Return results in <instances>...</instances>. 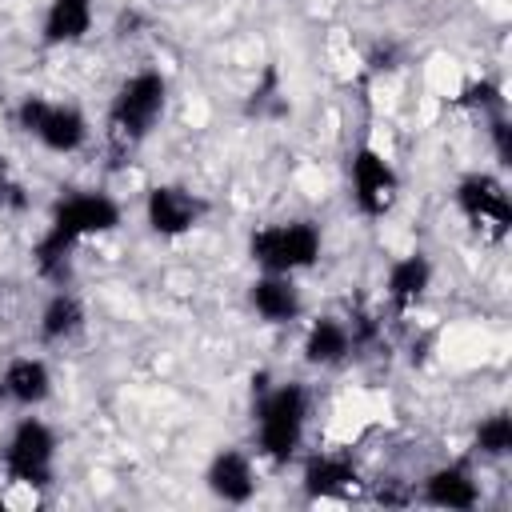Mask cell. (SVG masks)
I'll use <instances>...</instances> for the list:
<instances>
[{"mask_svg":"<svg viewBox=\"0 0 512 512\" xmlns=\"http://www.w3.org/2000/svg\"><path fill=\"white\" fill-rule=\"evenodd\" d=\"M204 484L216 500L224 504H248L256 496V468L248 460V452L240 448H220L208 468H204Z\"/></svg>","mask_w":512,"mask_h":512,"instance_id":"cell-10","label":"cell"},{"mask_svg":"<svg viewBox=\"0 0 512 512\" xmlns=\"http://www.w3.org/2000/svg\"><path fill=\"white\" fill-rule=\"evenodd\" d=\"M456 104L476 108L480 116H496V112H504V88H500L496 80H472V84L460 92Z\"/></svg>","mask_w":512,"mask_h":512,"instance_id":"cell-20","label":"cell"},{"mask_svg":"<svg viewBox=\"0 0 512 512\" xmlns=\"http://www.w3.org/2000/svg\"><path fill=\"white\" fill-rule=\"evenodd\" d=\"M120 224V204L108 192H72L52 208V220L44 236L36 240V268L40 276H60L68 268V256L80 240L104 236Z\"/></svg>","mask_w":512,"mask_h":512,"instance_id":"cell-1","label":"cell"},{"mask_svg":"<svg viewBox=\"0 0 512 512\" xmlns=\"http://www.w3.org/2000/svg\"><path fill=\"white\" fill-rule=\"evenodd\" d=\"M164 104H168V80H164V72H156V68L132 72L116 88V96L108 104V128H104V136H108L112 152H120V156L136 152L148 140L152 124L164 116Z\"/></svg>","mask_w":512,"mask_h":512,"instance_id":"cell-3","label":"cell"},{"mask_svg":"<svg viewBox=\"0 0 512 512\" xmlns=\"http://www.w3.org/2000/svg\"><path fill=\"white\" fill-rule=\"evenodd\" d=\"M0 508H4V500H0Z\"/></svg>","mask_w":512,"mask_h":512,"instance_id":"cell-23","label":"cell"},{"mask_svg":"<svg viewBox=\"0 0 512 512\" xmlns=\"http://www.w3.org/2000/svg\"><path fill=\"white\" fill-rule=\"evenodd\" d=\"M248 304H252V312H256L264 324H292V320H300V312H304V296H300L296 280L284 276V272H264V276H256L252 288H248Z\"/></svg>","mask_w":512,"mask_h":512,"instance_id":"cell-11","label":"cell"},{"mask_svg":"<svg viewBox=\"0 0 512 512\" xmlns=\"http://www.w3.org/2000/svg\"><path fill=\"white\" fill-rule=\"evenodd\" d=\"M476 452L500 460L512 452V416L508 412H492L476 424Z\"/></svg>","mask_w":512,"mask_h":512,"instance_id":"cell-19","label":"cell"},{"mask_svg":"<svg viewBox=\"0 0 512 512\" xmlns=\"http://www.w3.org/2000/svg\"><path fill=\"white\" fill-rule=\"evenodd\" d=\"M80 328H84V304H80V296H76V292H64V288L52 292L48 304L40 308L36 336H40L44 344H64V340H72Z\"/></svg>","mask_w":512,"mask_h":512,"instance_id":"cell-18","label":"cell"},{"mask_svg":"<svg viewBox=\"0 0 512 512\" xmlns=\"http://www.w3.org/2000/svg\"><path fill=\"white\" fill-rule=\"evenodd\" d=\"M460 216L484 232L488 240H504L508 228H512V196L504 188V180H496L492 172H468L460 176L456 192H452Z\"/></svg>","mask_w":512,"mask_h":512,"instance_id":"cell-8","label":"cell"},{"mask_svg":"<svg viewBox=\"0 0 512 512\" xmlns=\"http://www.w3.org/2000/svg\"><path fill=\"white\" fill-rule=\"evenodd\" d=\"M204 212H208V204L180 184H152L144 196V220L160 240L188 236L204 220Z\"/></svg>","mask_w":512,"mask_h":512,"instance_id":"cell-9","label":"cell"},{"mask_svg":"<svg viewBox=\"0 0 512 512\" xmlns=\"http://www.w3.org/2000/svg\"><path fill=\"white\" fill-rule=\"evenodd\" d=\"M484 120H488L492 152H496V160L508 168V164H512V124H508V112H496V116H484Z\"/></svg>","mask_w":512,"mask_h":512,"instance_id":"cell-21","label":"cell"},{"mask_svg":"<svg viewBox=\"0 0 512 512\" xmlns=\"http://www.w3.org/2000/svg\"><path fill=\"white\" fill-rule=\"evenodd\" d=\"M356 352L352 340V324H344L340 316H316L304 332V360L312 368H336Z\"/></svg>","mask_w":512,"mask_h":512,"instance_id":"cell-14","label":"cell"},{"mask_svg":"<svg viewBox=\"0 0 512 512\" xmlns=\"http://www.w3.org/2000/svg\"><path fill=\"white\" fill-rule=\"evenodd\" d=\"M0 396L16 408H40L52 396V368L40 356H12L0 372Z\"/></svg>","mask_w":512,"mask_h":512,"instance_id":"cell-12","label":"cell"},{"mask_svg":"<svg viewBox=\"0 0 512 512\" xmlns=\"http://www.w3.org/2000/svg\"><path fill=\"white\" fill-rule=\"evenodd\" d=\"M16 124L20 132H28L40 148L56 152V156H72L88 144V120L80 108L72 104H56L44 96H24L16 104Z\"/></svg>","mask_w":512,"mask_h":512,"instance_id":"cell-5","label":"cell"},{"mask_svg":"<svg viewBox=\"0 0 512 512\" xmlns=\"http://www.w3.org/2000/svg\"><path fill=\"white\" fill-rule=\"evenodd\" d=\"M4 472L12 484L48 488L56 476V432L40 416H24L4 448Z\"/></svg>","mask_w":512,"mask_h":512,"instance_id":"cell-6","label":"cell"},{"mask_svg":"<svg viewBox=\"0 0 512 512\" xmlns=\"http://www.w3.org/2000/svg\"><path fill=\"white\" fill-rule=\"evenodd\" d=\"M432 284V260L424 252H408L400 260H392L388 280H384V296L396 312H408Z\"/></svg>","mask_w":512,"mask_h":512,"instance_id":"cell-15","label":"cell"},{"mask_svg":"<svg viewBox=\"0 0 512 512\" xmlns=\"http://www.w3.org/2000/svg\"><path fill=\"white\" fill-rule=\"evenodd\" d=\"M420 496L436 508H452V512H468L480 504V484L464 464H440L424 476Z\"/></svg>","mask_w":512,"mask_h":512,"instance_id":"cell-13","label":"cell"},{"mask_svg":"<svg viewBox=\"0 0 512 512\" xmlns=\"http://www.w3.org/2000/svg\"><path fill=\"white\" fill-rule=\"evenodd\" d=\"M320 248H324V236L312 220H280V224H264L248 236V256L260 272L296 276L320 260Z\"/></svg>","mask_w":512,"mask_h":512,"instance_id":"cell-4","label":"cell"},{"mask_svg":"<svg viewBox=\"0 0 512 512\" xmlns=\"http://www.w3.org/2000/svg\"><path fill=\"white\" fill-rule=\"evenodd\" d=\"M92 0H48L40 40L60 48V44H80L92 32Z\"/></svg>","mask_w":512,"mask_h":512,"instance_id":"cell-17","label":"cell"},{"mask_svg":"<svg viewBox=\"0 0 512 512\" xmlns=\"http://www.w3.org/2000/svg\"><path fill=\"white\" fill-rule=\"evenodd\" d=\"M356 480H360V472L344 452H316V456L304 460V492H308V500L340 496Z\"/></svg>","mask_w":512,"mask_h":512,"instance_id":"cell-16","label":"cell"},{"mask_svg":"<svg viewBox=\"0 0 512 512\" xmlns=\"http://www.w3.org/2000/svg\"><path fill=\"white\" fill-rule=\"evenodd\" d=\"M256 388V448L276 460L288 464L304 440V424H308V392L300 380H284V384H268V372L252 376Z\"/></svg>","mask_w":512,"mask_h":512,"instance_id":"cell-2","label":"cell"},{"mask_svg":"<svg viewBox=\"0 0 512 512\" xmlns=\"http://www.w3.org/2000/svg\"><path fill=\"white\" fill-rule=\"evenodd\" d=\"M24 204H28V196H24V188L16 184L8 156L0 152V208H24Z\"/></svg>","mask_w":512,"mask_h":512,"instance_id":"cell-22","label":"cell"},{"mask_svg":"<svg viewBox=\"0 0 512 512\" xmlns=\"http://www.w3.org/2000/svg\"><path fill=\"white\" fill-rule=\"evenodd\" d=\"M348 184H352L356 212L368 216V220L388 216L396 208V200H400V172L372 144H360L352 152V160H348Z\"/></svg>","mask_w":512,"mask_h":512,"instance_id":"cell-7","label":"cell"}]
</instances>
